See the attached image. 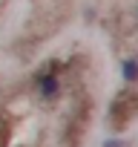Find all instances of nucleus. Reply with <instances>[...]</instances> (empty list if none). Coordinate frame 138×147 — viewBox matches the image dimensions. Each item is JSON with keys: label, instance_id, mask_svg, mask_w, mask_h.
I'll use <instances>...</instances> for the list:
<instances>
[{"label": "nucleus", "instance_id": "obj_1", "mask_svg": "<svg viewBox=\"0 0 138 147\" xmlns=\"http://www.w3.org/2000/svg\"><path fill=\"white\" fill-rule=\"evenodd\" d=\"M135 110H138V98H135L132 92H118L115 101L109 104V118H115L118 124H124Z\"/></svg>", "mask_w": 138, "mask_h": 147}, {"label": "nucleus", "instance_id": "obj_2", "mask_svg": "<svg viewBox=\"0 0 138 147\" xmlns=\"http://www.w3.org/2000/svg\"><path fill=\"white\" fill-rule=\"evenodd\" d=\"M38 95L46 98V101H55L60 95V84H58L55 72H40V75H38Z\"/></svg>", "mask_w": 138, "mask_h": 147}, {"label": "nucleus", "instance_id": "obj_3", "mask_svg": "<svg viewBox=\"0 0 138 147\" xmlns=\"http://www.w3.org/2000/svg\"><path fill=\"white\" fill-rule=\"evenodd\" d=\"M121 75H124L127 84H135V81H138V61H135V58H127V61L121 63Z\"/></svg>", "mask_w": 138, "mask_h": 147}, {"label": "nucleus", "instance_id": "obj_4", "mask_svg": "<svg viewBox=\"0 0 138 147\" xmlns=\"http://www.w3.org/2000/svg\"><path fill=\"white\" fill-rule=\"evenodd\" d=\"M104 147H124V141L121 138H109V141H104Z\"/></svg>", "mask_w": 138, "mask_h": 147}, {"label": "nucleus", "instance_id": "obj_5", "mask_svg": "<svg viewBox=\"0 0 138 147\" xmlns=\"http://www.w3.org/2000/svg\"><path fill=\"white\" fill-rule=\"evenodd\" d=\"M135 15H138V12H135Z\"/></svg>", "mask_w": 138, "mask_h": 147}]
</instances>
